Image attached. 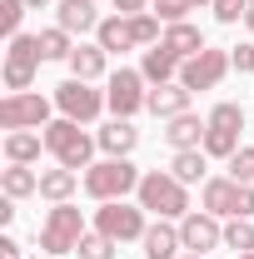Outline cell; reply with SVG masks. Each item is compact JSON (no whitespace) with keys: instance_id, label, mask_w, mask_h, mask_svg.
<instances>
[{"instance_id":"1","label":"cell","mask_w":254,"mask_h":259,"mask_svg":"<svg viewBox=\"0 0 254 259\" xmlns=\"http://www.w3.org/2000/svg\"><path fill=\"white\" fill-rule=\"evenodd\" d=\"M135 199H140V209H150L159 220H185V214H190V194H185V185H180L170 169H150V175L140 180Z\"/></svg>"},{"instance_id":"2","label":"cell","mask_w":254,"mask_h":259,"mask_svg":"<svg viewBox=\"0 0 254 259\" xmlns=\"http://www.w3.org/2000/svg\"><path fill=\"white\" fill-rule=\"evenodd\" d=\"M140 180H145V175H140L130 160H110V155H105L100 164H90V169H85V194H90V199H100V204H110V199L135 194V190H140Z\"/></svg>"},{"instance_id":"3","label":"cell","mask_w":254,"mask_h":259,"mask_svg":"<svg viewBox=\"0 0 254 259\" xmlns=\"http://www.w3.org/2000/svg\"><path fill=\"white\" fill-rule=\"evenodd\" d=\"M95 145H100V140H90L85 130L75 125V120H65V115L45 125V150H50L65 169H90V164H95V160H90V155H95Z\"/></svg>"},{"instance_id":"4","label":"cell","mask_w":254,"mask_h":259,"mask_svg":"<svg viewBox=\"0 0 254 259\" xmlns=\"http://www.w3.org/2000/svg\"><path fill=\"white\" fill-rule=\"evenodd\" d=\"M90 229H85V214L65 199V204H55L50 214H45V225H40V249L45 254H75V244L85 239Z\"/></svg>"},{"instance_id":"5","label":"cell","mask_w":254,"mask_h":259,"mask_svg":"<svg viewBox=\"0 0 254 259\" xmlns=\"http://www.w3.org/2000/svg\"><path fill=\"white\" fill-rule=\"evenodd\" d=\"M204 209L209 214H220V220H254V185H239V180H204Z\"/></svg>"},{"instance_id":"6","label":"cell","mask_w":254,"mask_h":259,"mask_svg":"<svg viewBox=\"0 0 254 259\" xmlns=\"http://www.w3.org/2000/svg\"><path fill=\"white\" fill-rule=\"evenodd\" d=\"M95 229L100 234H110L115 244H130V239H145V209L140 204H125V199H110V204H100L95 209Z\"/></svg>"},{"instance_id":"7","label":"cell","mask_w":254,"mask_h":259,"mask_svg":"<svg viewBox=\"0 0 254 259\" xmlns=\"http://www.w3.org/2000/svg\"><path fill=\"white\" fill-rule=\"evenodd\" d=\"M40 60H45V55H40V35H15V40L5 45V85H10V95L30 90Z\"/></svg>"},{"instance_id":"8","label":"cell","mask_w":254,"mask_h":259,"mask_svg":"<svg viewBox=\"0 0 254 259\" xmlns=\"http://www.w3.org/2000/svg\"><path fill=\"white\" fill-rule=\"evenodd\" d=\"M45 125H50V100L45 95L20 90V95L0 100V130H5V135H10V130H45Z\"/></svg>"},{"instance_id":"9","label":"cell","mask_w":254,"mask_h":259,"mask_svg":"<svg viewBox=\"0 0 254 259\" xmlns=\"http://www.w3.org/2000/svg\"><path fill=\"white\" fill-rule=\"evenodd\" d=\"M55 105H60L65 120H75V125H90L100 110H105V95L100 90H90V80H65V85H55Z\"/></svg>"},{"instance_id":"10","label":"cell","mask_w":254,"mask_h":259,"mask_svg":"<svg viewBox=\"0 0 254 259\" xmlns=\"http://www.w3.org/2000/svg\"><path fill=\"white\" fill-rule=\"evenodd\" d=\"M145 100H150V90H145V75L120 65V70L110 75V90H105V105L115 110V120H130L135 110H145Z\"/></svg>"},{"instance_id":"11","label":"cell","mask_w":254,"mask_h":259,"mask_svg":"<svg viewBox=\"0 0 254 259\" xmlns=\"http://www.w3.org/2000/svg\"><path fill=\"white\" fill-rule=\"evenodd\" d=\"M229 70H234V65H229V50H199L194 60L180 65V85H185V90H215Z\"/></svg>"},{"instance_id":"12","label":"cell","mask_w":254,"mask_h":259,"mask_svg":"<svg viewBox=\"0 0 254 259\" xmlns=\"http://www.w3.org/2000/svg\"><path fill=\"white\" fill-rule=\"evenodd\" d=\"M180 239H185L190 254H209V249H220V244H224L220 214H209V209H190V214L180 220Z\"/></svg>"},{"instance_id":"13","label":"cell","mask_w":254,"mask_h":259,"mask_svg":"<svg viewBox=\"0 0 254 259\" xmlns=\"http://www.w3.org/2000/svg\"><path fill=\"white\" fill-rule=\"evenodd\" d=\"M55 25L70 35H85V30H100V15H95V0H60L55 5Z\"/></svg>"},{"instance_id":"14","label":"cell","mask_w":254,"mask_h":259,"mask_svg":"<svg viewBox=\"0 0 254 259\" xmlns=\"http://www.w3.org/2000/svg\"><path fill=\"white\" fill-rule=\"evenodd\" d=\"M190 95H194V90H185L180 80H170V85H155V90H150L145 110H155L159 120H175V115H185V110H190Z\"/></svg>"},{"instance_id":"15","label":"cell","mask_w":254,"mask_h":259,"mask_svg":"<svg viewBox=\"0 0 254 259\" xmlns=\"http://www.w3.org/2000/svg\"><path fill=\"white\" fill-rule=\"evenodd\" d=\"M95 45H105V55H125V50H140V45H135V25H130V15H110V20H100Z\"/></svg>"},{"instance_id":"16","label":"cell","mask_w":254,"mask_h":259,"mask_svg":"<svg viewBox=\"0 0 254 259\" xmlns=\"http://www.w3.org/2000/svg\"><path fill=\"white\" fill-rule=\"evenodd\" d=\"M140 244H145V259H180V249H185L180 229L170 225V220H159V225H150Z\"/></svg>"},{"instance_id":"17","label":"cell","mask_w":254,"mask_h":259,"mask_svg":"<svg viewBox=\"0 0 254 259\" xmlns=\"http://www.w3.org/2000/svg\"><path fill=\"white\" fill-rule=\"evenodd\" d=\"M170 55H180V60H194L199 50H209L204 45V35H199V25H190V20H175L170 30H164V40H159Z\"/></svg>"},{"instance_id":"18","label":"cell","mask_w":254,"mask_h":259,"mask_svg":"<svg viewBox=\"0 0 254 259\" xmlns=\"http://www.w3.org/2000/svg\"><path fill=\"white\" fill-rule=\"evenodd\" d=\"M95 140H100V150H105L110 160H130V150L140 145V130L130 125V120H110V125L100 130Z\"/></svg>"},{"instance_id":"19","label":"cell","mask_w":254,"mask_h":259,"mask_svg":"<svg viewBox=\"0 0 254 259\" xmlns=\"http://www.w3.org/2000/svg\"><path fill=\"white\" fill-rule=\"evenodd\" d=\"M180 55H170L164 45H150L145 50V60H140V75L150 80V85H170V80H180Z\"/></svg>"},{"instance_id":"20","label":"cell","mask_w":254,"mask_h":259,"mask_svg":"<svg viewBox=\"0 0 254 259\" xmlns=\"http://www.w3.org/2000/svg\"><path fill=\"white\" fill-rule=\"evenodd\" d=\"M204 130H209V125H199V115L185 110V115H175V120H170L164 140H170L175 150H199V145H204Z\"/></svg>"},{"instance_id":"21","label":"cell","mask_w":254,"mask_h":259,"mask_svg":"<svg viewBox=\"0 0 254 259\" xmlns=\"http://www.w3.org/2000/svg\"><path fill=\"white\" fill-rule=\"evenodd\" d=\"M45 150V135H30V130H10L5 135V160L10 164H35Z\"/></svg>"},{"instance_id":"22","label":"cell","mask_w":254,"mask_h":259,"mask_svg":"<svg viewBox=\"0 0 254 259\" xmlns=\"http://www.w3.org/2000/svg\"><path fill=\"white\" fill-rule=\"evenodd\" d=\"M0 190H5V199H30V194H40V175L30 164H10V169H0Z\"/></svg>"},{"instance_id":"23","label":"cell","mask_w":254,"mask_h":259,"mask_svg":"<svg viewBox=\"0 0 254 259\" xmlns=\"http://www.w3.org/2000/svg\"><path fill=\"white\" fill-rule=\"evenodd\" d=\"M105 60H110V55H105V45H75V55H70V75H75V80H100V75H105Z\"/></svg>"},{"instance_id":"24","label":"cell","mask_w":254,"mask_h":259,"mask_svg":"<svg viewBox=\"0 0 254 259\" xmlns=\"http://www.w3.org/2000/svg\"><path fill=\"white\" fill-rule=\"evenodd\" d=\"M75 185H80V169H45L40 175V199H50V204H65L70 194H75Z\"/></svg>"},{"instance_id":"25","label":"cell","mask_w":254,"mask_h":259,"mask_svg":"<svg viewBox=\"0 0 254 259\" xmlns=\"http://www.w3.org/2000/svg\"><path fill=\"white\" fill-rule=\"evenodd\" d=\"M204 150H175V164H170V175L180 180V185H199L204 180Z\"/></svg>"},{"instance_id":"26","label":"cell","mask_w":254,"mask_h":259,"mask_svg":"<svg viewBox=\"0 0 254 259\" xmlns=\"http://www.w3.org/2000/svg\"><path fill=\"white\" fill-rule=\"evenodd\" d=\"M40 55H45V60H70V55H75V40H70V30H60V25L40 30Z\"/></svg>"},{"instance_id":"27","label":"cell","mask_w":254,"mask_h":259,"mask_svg":"<svg viewBox=\"0 0 254 259\" xmlns=\"http://www.w3.org/2000/svg\"><path fill=\"white\" fill-rule=\"evenodd\" d=\"M209 130H229V135H239L244 130V105H234V100H224V105H215L209 110V120H204Z\"/></svg>"},{"instance_id":"28","label":"cell","mask_w":254,"mask_h":259,"mask_svg":"<svg viewBox=\"0 0 254 259\" xmlns=\"http://www.w3.org/2000/svg\"><path fill=\"white\" fill-rule=\"evenodd\" d=\"M224 249L249 254L254 249V220H229V225H224Z\"/></svg>"},{"instance_id":"29","label":"cell","mask_w":254,"mask_h":259,"mask_svg":"<svg viewBox=\"0 0 254 259\" xmlns=\"http://www.w3.org/2000/svg\"><path fill=\"white\" fill-rule=\"evenodd\" d=\"M115 249H120V244H115L110 234H100V229H90V234L75 244V254H80V259H115Z\"/></svg>"},{"instance_id":"30","label":"cell","mask_w":254,"mask_h":259,"mask_svg":"<svg viewBox=\"0 0 254 259\" xmlns=\"http://www.w3.org/2000/svg\"><path fill=\"white\" fill-rule=\"evenodd\" d=\"M25 10H30L25 0H0V35H5V40H15V35H20V20H25Z\"/></svg>"},{"instance_id":"31","label":"cell","mask_w":254,"mask_h":259,"mask_svg":"<svg viewBox=\"0 0 254 259\" xmlns=\"http://www.w3.org/2000/svg\"><path fill=\"white\" fill-rule=\"evenodd\" d=\"M209 10H215L220 25H239V20L249 15V0H209Z\"/></svg>"},{"instance_id":"32","label":"cell","mask_w":254,"mask_h":259,"mask_svg":"<svg viewBox=\"0 0 254 259\" xmlns=\"http://www.w3.org/2000/svg\"><path fill=\"white\" fill-rule=\"evenodd\" d=\"M229 180H239V185H254V145H249V150H234V155H229Z\"/></svg>"},{"instance_id":"33","label":"cell","mask_w":254,"mask_h":259,"mask_svg":"<svg viewBox=\"0 0 254 259\" xmlns=\"http://www.w3.org/2000/svg\"><path fill=\"white\" fill-rule=\"evenodd\" d=\"M190 10H199V0H155V15L164 25H175V20H185Z\"/></svg>"},{"instance_id":"34","label":"cell","mask_w":254,"mask_h":259,"mask_svg":"<svg viewBox=\"0 0 254 259\" xmlns=\"http://www.w3.org/2000/svg\"><path fill=\"white\" fill-rule=\"evenodd\" d=\"M229 65H234L239 75H249L254 70V45H234V50H229Z\"/></svg>"},{"instance_id":"35","label":"cell","mask_w":254,"mask_h":259,"mask_svg":"<svg viewBox=\"0 0 254 259\" xmlns=\"http://www.w3.org/2000/svg\"><path fill=\"white\" fill-rule=\"evenodd\" d=\"M150 0H115V15H145Z\"/></svg>"},{"instance_id":"36","label":"cell","mask_w":254,"mask_h":259,"mask_svg":"<svg viewBox=\"0 0 254 259\" xmlns=\"http://www.w3.org/2000/svg\"><path fill=\"white\" fill-rule=\"evenodd\" d=\"M0 259H20V244H15V239H10V234H5V239H0Z\"/></svg>"},{"instance_id":"37","label":"cell","mask_w":254,"mask_h":259,"mask_svg":"<svg viewBox=\"0 0 254 259\" xmlns=\"http://www.w3.org/2000/svg\"><path fill=\"white\" fill-rule=\"evenodd\" d=\"M25 5H30V10H45V5H50V0H25Z\"/></svg>"},{"instance_id":"38","label":"cell","mask_w":254,"mask_h":259,"mask_svg":"<svg viewBox=\"0 0 254 259\" xmlns=\"http://www.w3.org/2000/svg\"><path fill=\"white\" fill-rule=\"evenodd\" d=\"M244 25H249V30H254V0H249V15H244Z\"/></svg>"},{"instance_id":"39","label":"cell","mask_w":254,"mask_h":259,"mask_svg":"<svg viewBox=\"0 0 254 259\" xmlns=\"http://www.w3.org/2000/svg\"><path fill=\"white\" fill-rule=\"evenodd\" d=\"M234 259H254V249H249V254H234Z\"/></svg>"},{"instance_id":"40","label":"cell","mask_w":254,"mask_h":259,"mask_svg":"<svg viewBox=\"0 0 254 259\" xmlns=\"http://www.w3.org/2000/svg\"><path fill=\"white\" fill-rule=\"evenodd\" d=\"M180 259H204V254H180Z\"/></svg>"},{"instance_id":"41","label":"cell","mask_w":254,"mask_h":259,"mask_svg":"<svg viewBox=\"0 0 254 259\" xmlns=\"http://www.w3.org/2000/svg\"><path fill=\"white\" fill-rule=\"evenodd\" d=\"M199 5H209V0H199Z\"/></svg>"}]
</instances>
